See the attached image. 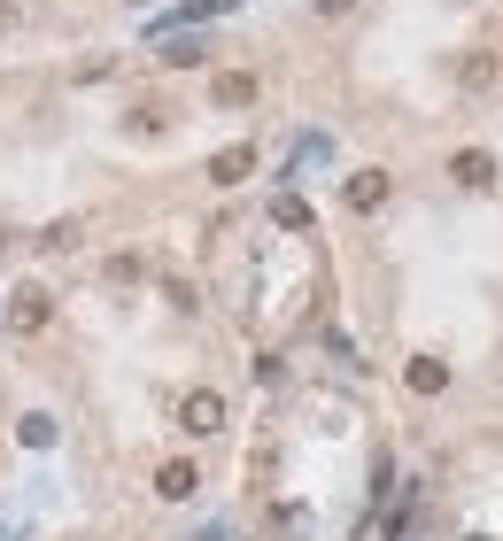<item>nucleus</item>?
<instances>
[{
    "mask_svg": "<svg viewBox=\"0 0 503 541\" xmlns=\"http://www.w3.org/2000/svg\"><path fill=\"white\" fill-rule=\"evenodd\" d=\"M47 317H55V294L47 286H16L8 294V333H39Z\"/></svg>",
    "mask_w": 503,
    "mask_h": 541,
    "instance_id": "1",
    "label": "nucleus"
},
{
    "mask_svg": "<svg viewBox=\"0 0 503 541\" xmlns=\"http://www.w3.org/2000/svg\"><path fill=\"white\" fill-rule=\"evenodd\" d=\"M178 426L186 433H217L225 426V395H217V387H194V395L178 402Z\"/></svg>",
    "mask_w": 503,
    "mask_h": 541,
    "instance_id": "2",
    "label": "nucleus"
},
{
    "mask_svg": "<svg viewBox=\"0 0 503 541\" xmlns=\"http://www.w3.org/2000/svg\"><path fill=\"white\" fill-rule=\"evenodd\" d=\"M194 487H202V472H194V464H186V456H171V464H163V472H155V495H163V503H186V495H194Z\"/></svg>",
    "mask_w": 503,
    "mask_h": 541,
    "instance_id": "3",
    "label": "nucleus"
},
{
    "mask_svg": "<svg viewBox=\"0 0 503 541\" xmlns=\"http://www.w3.org/2000/svg\"><path fill=\"white\" fill-rule=\"evenodd\" d=\"M341 201H349V209H380L387 201V171H356L349 186H341Z\"/></svg>",
    "mask_w": 503,
    "mask_h": 541,
    "instance_id": "4",
    "label": "nucleus"
},
{
    "mask_svg": "<svg viewBox=\"0 0 503 541\" xmlns=\"http://www.w3.org/2000/svg\"><path fill=\"white\" fill-rule=\"evenodd\" d=\"M449 178H457V186H488V178H496V155H488V147H465V155L449 163Z\"/></svg>",
    "mask_w": 503,
    "mask_h": 541,
    "instance_id": "5",
    "label": "nucleus"
},
{
    "mask_svg": "<svg viewBox=\"0 0 503 541\" xmlns=\"http://www.w3.org/2000/svg\"><path fill=\"white\" fill-rule=\"evenodd\" d=\"M248 171H256V147H225V155L209 163V178H217V186H240Z\"/></svg>",
    "mask_w": 503,
    "mask_h": 541,
    "instance_id": "6",
    "label": "nucleus"
},
{
    "mask_svg": "<svg viewBox=\"0 0 503 541\" xmlns=\"http://www.w3.org/2000/svg\"><path fill=\"white\" fill-rule=\"evenodd\" d=\"M209 93H217V109H248V101H256V78H248V70H225Z\"/></svg>",
    "mask_w": 503,
    "mask_h": 541,
    "instance_id": "7",
    "label": "nucleus"
},
{
    "mask_svg": "<svg viewBox=\"0 0 503 541\" xmlns=\"http://www.w3.org/2000/svg\"><path fill=\"white\" fill-rule=\"evenodd\" d=\"M411 387H418V395H442V387H449V371L434 364V356H411Z\"/></svg>",
    "mask_w": 503,
    "mask_h": 541,
    "instance_id": "8",
    "label": "nucleus"
},
{
    "mask_svg": "<svg viewBox=\"0 0 503 541\" xmlns=\"http://www.w3.org/2000/svg\"><path fill=\"white\" fill-rule=\"evenodd\" d=\"M271 225H287V232H310V209H302L295 194H279V201H271Z\"/></svg>",
    "mask_w": 503,
    "mask_h": 541,
    "instance_id": "9",
    "label": "nucleus"
},
{
    "mask_svg": "<svg viewBox=\"0 0 503 541\" xmlns=\"http://www.w3.org/2000/svg\"><path fill=\"white\" fill-rule=\"evenodd\" d=\"M78 232H86L78 217H62V225H47V232H39V248H55V256H62V248H78Z\"/></svg>",
    "mask_w": 503,
    "mask_h": 541,
    "instance_id": "10",
    "label": "nucleus"
},
{
    "mask_svg": "<svg viewBox=\"0 0 503 541\" xmlns=\"http://www.w3.org/2000/svg\"><path fill=\"white\" fill-rule=\"evenodd\" d=\"M47 441H55V418H39V410H31V418H24V449H47Z\"/></svg>",
    "mask_w": 503,
    "mask_h": 541,
    "instance_id": "11",
    "label": "nucleus"
},
{
    "mask_svg": "<svg viewBox=\"0 0 503 541\" xmlns=\"http://www.w3.org/2000/svg\"><path fill=\"white\" fill-rule=\"evenodd\" d=\"M163 62H171V70H186V62H202V47H194V39H171V47H163Z\"/></svg>",
    "mask_w": 503,
    "mask_h": 541,
    "instance_id": "12",
    "label": "nucleus"
},
{
    "mask_svg": "<svg viewBox=\"0 0 503 541\" xmlns=\"http://www.w3.org/2000/svg\"><path fill=\"white\" fill-rule=\"evenodd\" d=\"M356 541H395V526H387V518H364V534Z\"/></svg>",
    "mask_w": 503,
    "mask_h": 541,
    "instance_id": "13",
    "label": "nucleus"
},
{
    "mask_svg": "<svg viewBox=\"0 0 503 541\" xmlns=\"http://www.w3.org/2000/svg\"><path fill=\"white\" fill-rule=\"evenodd\" d=\"M318 8H326V16H341V8H349V0H318Z\"/></svg>",
    "mask_w": 503,
    "mask_h": 541,
    "instance_id": "14",
    "label": "nucleus"
},
{
    "mask_svg": "<svg viewBox=\"0 0 503 541\" xmlns=\"http://www.w3.org/2000/svg\"><path fill=\"white\" fill-rule=\"evenodd\" d=\"M132 8H148V0H132Z\"/></svg>",
    "mask_w": 503,
    "mask_h": 541,
    "instance_id": "15",
    "label": "nucleus"
}]
</instances>
